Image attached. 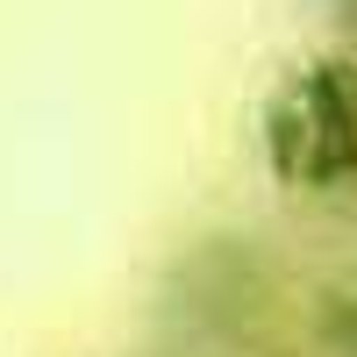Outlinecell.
<instances>
[{"mask_svg": "<svg viewBox=\"0 0 357 357\" xmlns=\"http://www.w3.org/2000/svg\"><path fill=\"white\" fill-rule=\"evenodd\" d=\"M321 329H329V343H336L343 357H357V279L329 301V321H321Z\"/></svg>", "mask_w": 357, "mask_h": 357, "instance_id": "7a4b0ae2", "label": "cell"}, {"mask_svg": "<svg viewBox=\"0 0 357 357\" xmlns=\"http://www.w3.org/2000/svg\"><path fill=\"white\" fill-rule=\"evenodd\" d=\"M343 8H350V22H357V0H343Z\"/></svg>", "mask_w": 357, "mask_h": 357, "instance_id": "3957f363", "label": "cell"}, {"mask_svg": "<svg viewBox=\"0 0 357 357\" xmlns=\"http://www.w3.org/2000/svg\"><path fill=\"white\" fill-rule=\"evenodd\" d=\"M264 172L293 193H336L357 178V57H301L257 107Z\"/></svg>", "mask_w": 357, "mask_h": 357, "instance_id": "6da1fadb", "label": "cell"}]
</instances>
